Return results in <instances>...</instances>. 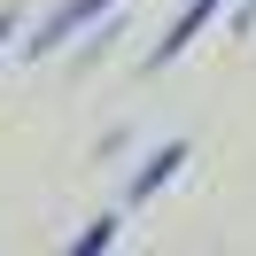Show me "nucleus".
<instances>
[{
	"label": "nucleus",
	"mask_w": 256,
	"mask_h": 256,
	"mask_svg": "<svg viewBox=\"0 0 256 256\" xmlns=\"http://www.w3.org/2000/svg\"><path fill=\"white\" fill-rule=\"evenodd\" d=\"M109 8H116V0H62V8H54V16L39 24L32 39H24V54H32V62H47V54H62V47H70L78 32H94V24L109 16Z\"/></svg>",
	"instance_id": "obj_1"
},
{
	"label": "nucleus",
	"mask_w": 256,
	"mask_h": 256,
	"mask_svg": "<svg viewBox=\"0 0 256 256\" xmlns=\"http://www.w3.org/2000/svg\"><path fill=\"white\" fill-rule=\"evenodd\" d=\"M225 8H233V0H186V8H178V24H171V32H163V39H156V47H148V54H140V70H171V62H178V54H186V47H194V39H202V32H210V24H218V16H225Z\"/></svg>",
	"instance_id": "obj_2"
},
{
	"label": "nucleus",
	"mask_w": 256,
	"mask_h": 256,
	"mask_svg": "<svg viewBox=\"0 0 256 256\" xmlns=\"http://www.w3.org/2000/svg\"><path fill=\"white\" fill-rule=\"evenodd\" d=\"M186 163H194V148H186V140H163V148H148V163H140V171H132V186H124V202H132V210H140V202H156V194L171 186V178L186 171Z\"/></svg>",
	"instance_id": "obj_3"
},
{
	"label": "nucleus",
	"mask_w": 256,
	"mask_h": 256,
	"mask_svg": "<svg viewBox=\"0 0 256 256\" xmlns=\"http://www.w3.org/2000/svg\"><path fill=\"white\" fill-rule=\"evenodd\" d=\"M116 39H124V16H116V8H109V16H101V24H94V39H86V47H78V70H94V62H101V54H109V47H116Z\"/></svg>",
	"instance_id": "obj_4"
},
{
	"label": "nucleus",
	"mask_w": 256,
	"mask_h": 256,
	"mask_svg": "<svg viewBox=\"0 0 256 256\" xmlns=\"http://www.w3.org/2000/svg\"><path fill=\"white\" fill-rule=\"evenodd\" d=\"M116 225H124V218H94V225H86L78 240H70V256H101V248L116 240Z\"/></svg>",
	"instance_id": "obj_5"
},
{
	"label": "nucleus",
	"mask_w": 256,
	"mask_h": 256,
	"mask_svg": "<svg viewBox=\"0 0 256 256\" xmlns=\"http://www.w3.org/2000/svg\"><path fill=\"white\" fill-rule=\"evenodd\" d=\"M233 24H240V32H248V24H256V0H240V8H233Z\"/></svg>",
	"instance_id": "obj_6"
},
{
	"label": "nucleus",
	"mask_w": 256,
	"mask_h": 256,
	"mask_svg": "<svg viewBox=\"0 0 256 256\" xmlns=\"http://www.w3.org/2000/svg\"><path fill=\"white\" fill-rule=\"evenodd\" d=\"M0 39H16V16H0Z\"/></svg>",
	"instance_id": "obj_7"
}]
</instances>
